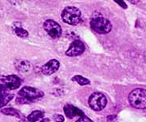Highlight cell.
<instances>
[{
    "instance_id": "1",
    "label": "cell",
    "mask_w": 146,
    "mask_h": 122,
    "mask_svg": "<svg viewBox=\"0 0 146 122\" xmlns=\"http://www.w3.org/2000/svg\"><path fill=\"white\" fill-rule=\"evenodd\" d=\"M129 101L133 108L146 109V90L140 88L133 90L129 95Z\"/></svg>"
},
{
    "instance_id": "2",
    "label": "cell",
    "mask_w": 146,
    "mask_h": 122,
    "mask_svg": "<svg viewBox=\"0 0 146 122\" xmlns=\"http://www.w3.org/2000/svg\"><path fill=\"white\" fill-rule=\"evenodd\" d=\"M62 19L64 23L71 26H76L81 21L82 13L81 11L77 7H67L62 12Z\"/></svg>"
},
{
    "instance_id": "3",
    "label": "cell",
    "mask_w": 146,
    "mask_h": 122,
    "mask_svg": "<svg viewBox=\"0 0 146 122\" xmlns=\"http://www.w3.org/2000/svg\"><path fill=\"white\" fill-rule=\"evenodd\" d=\"M90 26L95 32L101 34H108L112 30L110 22L103 18L102 16H94L90 21Z\"/></svg>"
},
{
    "instance_id": "4",
    "label": "cell",
    "mask_w": 146,
    "mask_h": 122,
    "mask_svg": "<svg viewBox=\"0 0 146 122\" xmlns=\"http://www.w3.org/2000/svg\"><path fill=\"white\" fill-rule=\"evenodd\" d=\"M19 96L26 99L29 103H31L38 99L42 98L44 96V93L37 88L25 86L20 90Z\"/></svg>"
},
{
    "instance_id": "5",
    "label": "cell",
    "mask_w": 146,
    "mask_h": 122,
    "mask_svg": "<svg viewBox=\"0 0 146 122\" xmlns=\"http://www.w3.org/2000/svg\"><path fill=\"white\" fill-rule=\"evenodd\" d=\"M21 82V79L16 75H0V87L6 90L18 89Z\"/></svg>"
},
{
    "instance_id": "6",
    "label": "cell",
    "mask_w": 146,
    "mask_h": 122,
    "mask_svg": "<svg viewBox=\"0 0 146 122\" xmlns=\"http://www.w3.org/2000/svg\"><path fill=\"white\" fill-rule=\"evenodd\" d=\"M89 105L95 111H102L107 105L106 96L101 93H94L89 98Z\"/></svg>"
},
{
    "instance_id": "7",
    "label": "cell",
    "mask_w": 146,
    "mask_h": 122,
    "mask_svg": "<svg viewBox=\"0 0 146 122\" xmlns=\"http://www.w3.org/2000/svg\"><path fill=\"white\" fill-rule=\"evenodd\" d=\"M43 27L46 32L54 39L58 38L62 35V27H61V26L54 20H46L44 23Z\"/></svg>"
},
{
    "instance_id": "8",
    "label": "cell",
    "mask_w": 146,
    "mask_h": 122,
    "mask_svg": "<svg viewBox=\"0 0 146 122\" xmlns=\"http://www.w3.org/2000/svg\"><path fill=\"white\" fill-rule=\"evenodd\" d=\"M85 51V45L79 40L74 41L67 50L66 51V54L69 57H77L82 54Z\"/></svg>"
},
{
    "instance_id": "9",
    "label": "cell",
    "mask_w": 146,
    "mask_h": 122,
    "mask_svg": "<svg viewBox=\"0 0 146 122\" xmlns=\"http://www.w3.org/2000/svg\"><path fill=\"white\" fill-rule=\"evenodd\" d=\"M60 63L58 60H50L42 67V73L45 75H51L54 74L59 69Z\"/></svg>"
},
{
    "instance_id": "10",
    "label": "cell",
    "mask_w": 146,
    "mask_h": 122,
    "mask_svg": "<svg viewBox=\"0 0 146 122\" xmlns=\"http://www.w3.org/2000/svg\"><path fill=\"white\" fill-rule=\"evenodd\" d=\"M64 112L66 113V116L68 118L72 119L75 117H82L84 116V113L80 110L77 107L71 105H66L64 107Z\"/></svg>"
},
{
    "instance_id": "11",
    "label": "cell",
    "mask_w": 146,
    "mask_h": 122,
    "mask_svg": "<svg viewBox=\"0 0 146 122\" xmlns=\"http://www.w3.org/2000/svg\"><path fill=\"white\" fill-rule=\"evenodd\" d=\"M14 94L0 87V108L5 106L8 102H10L14 98Z\"/></svg>"
},
{
    "instance_id": "12",
    "label": "cell",
    "mask_w": 146,
    "mask_h": 122,
    "mask_svg": "<svg viewBox=\"0 0 146 122\" xmlns=\"http://www.w3.org/2000/svg\"><path fill=\"white\" fill-rule=\"evenodd\" d=\"M15 66L17 70L20 71L21 73H27L31 69V64L28 61L20 60L15 63Z\"/></svg>"
},
{
    "instance_id": "13",
    "label": "cell",
    "mask_w": 146,
    "mask_h": 122,
    "mask_svg": "<svg viewBox=\"0 0 146 122\" xmlns=\"http://www.w3.org/2000/svg\"><path fill=\"white\" fill-rule=\"evenodd\" d=\"M1 113L5 115H8V116H13V117H16L17 118L22 119L24 120L23 114L20 112V111L17 110L13 108H6V109H1Z\"/></svg>"
},
{
    "instance_id": "14",
    "label": "cell",
    "mask_w": 146,
    "mask_h": 122,
    "mask_svg": "<svg viewBox=\"0 0 146 122\" xmlns=\"http://www.w3.org/2000/svg\"><path fill=\"white\" fill-rule=\"evenodd\" d=\"M44 113L42 111L36 110L32 112L31 114L27 117V120L30 122H36L38 120H42L43 119Z\"/></svg>"
},
{
    "instance_id": "15",
    "label": "cell",
    "mask_w": 146,
    "mask_h": 122,
    "mask_svg": "<svg viewBox=\"0 0 146 122\" xmlns=\"http://www.w3.org/2000/svg\"><path fill=\"white\" fill-rule=\"evenodd\" d=\"M71 80L73 82H76L80 86H86V85H90V80L83 78L82 76H81V75H76L74 78H72Z\"/></svg>"
},
{
    "instance_id": "16",
    "label": "cell",
    "mask_w": 146,
    "mask_h": 122,
    "mask_svg": "<svg viewBox=\"0 0 146 122\" xmlns=\"http://www.w3.org/2000/svg\"><path fill=\"white\" fill-rule=\"evenodd\" d=\"M14 31H15V33L16 34V35L19 36V38H27L28 36V32L25 30V29H23V28H22L20 26H19V27H14Z\"/></svg>"
},
{
    "instance_id": "17",
    "label": "cell",
    "mask_w": 146,
    "mask_h": 122,
    "mask_svg": "<svg viewBox=\"0 0 146 122\" xmlns=\"http://www.w3.org/2000/svg\"><path fill=\"white\" fill-rule=\"evenodd\" d=\"M76 122H94L91 119H90L88 117H86V116H82V117H80L77 121H76Z\"/></svg>"
},
{
    "instance_id": "18",
    "label": "cell",
    "mask_w": 146,
    "mask_h": 122,
    "mask_svg": "<svg viewBox=\"0 0 146 122\" xmlns=\"http://www.w3.org/2000/svg\"><path fill=\"white\" fill-rule=\"evenodd\" d=\"M54 118L55 120V121L57 122H64V121H65L64 117L61 114H55L54 116Z\"/></svg>"
},
{
    "instance_id": "19",
    "label": "cell",
    "mask_w": 146,
    "mask_h": 122,
    "mask_svg": "<svg viewBox=\"0 0 146 122\" xmlns=\"http://www.w3.org/2000/svg\"><path fill=\"white\" fill-rule=\"evenodd\" d=\"M107 121L108 122H117V116L112 115V116H109L107 117Z\"/></svg>"
},
{
    "instance_id": "20",
    "label": "cell",
    "mask_w": 146,
    "mask_h": 122,
    "mask_svg": "<svg viewBox=\"0 0 146 122\" xmlns=\"http://www.w3.org/2000/svg\"><path fill=\"white\" fill-rule=\"evenodd\" d=\"M115 3H117V4H119L121 7H122L123 8H127L126 4L125 2H123V1H115Z\"/></svg>"
},
{
    "instance_id": "21",
    "label": "cell",
    "mask_w": 146,
    "mask_h": 122,
    "mask_svg": "<svg viewBox=\"0 0 146 122\" xmlns=\"http://www.w3.org/2000/svg\"><path fill=\"white\" fill-rule=\"evenodd\" d=\"M40 122H50V121L48 118H44V119H42Z\"/></svg>"
},
{
    "instance_id": "22",
    "label": "cell",
    "mask_w": 146,
    "mask_h": 122,
    "mask_svg": "<svg viewBox=\"0 0 146 122\" xmlns=\"http://www.w3.org/2000/svg\"><path fill=\"white\" fill-rule=\"evenodd\" d=\"M145 62H146V51L145 53Z\"/></svg>"
}]
</instances>
